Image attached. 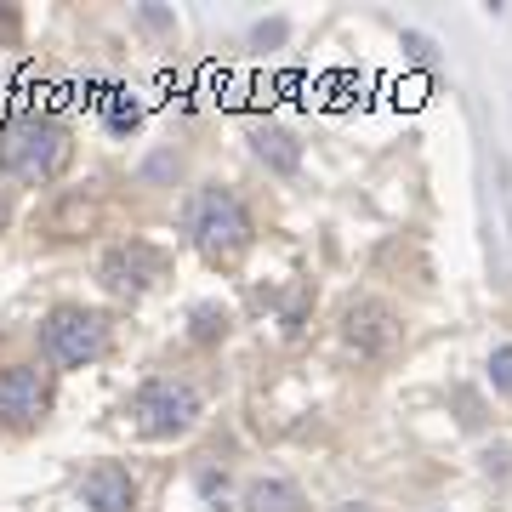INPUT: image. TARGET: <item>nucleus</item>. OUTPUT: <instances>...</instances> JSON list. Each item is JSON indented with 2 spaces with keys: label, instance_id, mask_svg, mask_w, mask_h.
Instances as JSON below:
<instances>
[{
  "label": "nucleus",
  "instance_id": "1",
  "mask_svg": "<svg viewBox=\"0 0 512 512\" xmlns=\"http://www.w3.org/2000/svg\"><path fill=\"white\" fill-rule=\"evenodd\" d=\"M69 165V131L52 114H12L0 126V171L18 183H52Z\"/></svg>",
  "mask_w": 512,
  "mask_h": 512
},
{
  "label": "nucleus",
  "instance_id": "2",
  "mask_svg": "<svg viewBox=\"0 0 512 512\" xmlns=\"http://www.w3.org/2000/svg\"><path fill=\"white\" fill-rule=\"evenodd\" d=\"M188 234H194L205 262H234L251 245V211L234 188H200L188 205Z\"/></svg>",
  "mask_w": 512,
  "mask_h": 512
},
{
  "label": "nucleus",
  "instance_id": "3",
  "mask_svg": "<svg viewBox=\"0 0 512 512\" xmlns=\"http://www.w3.org/2000/svg\"><path fill=\"white\" fill-rule=\"evenodd\" d=\"M40 348H46V359L63 370L74 365H92V359H103L109 353V319L92 308H74V302H63V308L46 313V325H40Z\"/></svg>",
  "mask_w": 512,
  "mask_h": 512
},
{
  "label": "nucleus",
  "instance_id": "4",
  "mask_svg": "<svg viewBox=\"0 0 512 512\" xmlns=\"http://www.w3.org/2000/svg\"><path fill=\"white\" fill-rule=\"evenodd\" d=\"M131 421L143 439H183L188 427L200 421V393L177 376H154V382L137 387L131 399Z\"/></svg>",
  "mask_w": 512,
  "mask_h": 512
},
{
  "label": "nucleus",
  "instance_id": "5",
  "mask_svg": "<svg viewBox=\"0 0 512 512\" xmlns=\"http://www.w3.org/2000/svg\"><path fill=\"white\" fill-rule=\"evenodd\" d=\"M52 410V376L40 365H12L0 370V427H12V433H29L40 427Z\"/></svg>",
  "mask_w": 512,
  "mask_h": 512
},
{
  "label": "nucleus",
  "instance_id": "6",
  "mask_svg": "<svg viewBox=\"0 0 512 512\" xmlns=\"http://www.w3.org/2000/svg\"><path fill=\"white\" fill-rule=\"evenodd\" d=\"M97 279L114 296H143V291H154V279H165V251L148 245V239H126V245H114L97 262Z\"/></svg>",
  "mask_w": 512,
  "mask_h": 512
},
{
  "label": "nucleus",
  "instance_id": "7",
  "mask_svg": "<svg viewBox=\"0 0 512 512\" xmlns=\"http://www.w3.org/2000/svg\"><path fill=\"white\" fill-rule=\"evenodd\" d=\"M342 336H348V348H359L365 359H382V353L399 348V313L387 308V302H348Z\"/></svg>",
  "mask_w": 512,
  "mask_h": 512
},
{
  "label": "nucleus",
  "instance_id": "8",
  "mask_svg": "<svg viewBox=\"0 0 512 512\" xmlns=\"http://www.w3.org/2000/svg\"><path fill=\"white\" fill-rule=\"evenodd\" d=\"M80 501L92 512H137V478L120 461H97L92 473L80 478Z\"/></svg>",
  "mask_w": 512,
  "mask_h": 512
},
{
  "label": "nucleus",
  "instance_id": "9",
  "mask_svg": "<svg viewBox=\"0 0 512 512\" xmlns=\"http://www.w3.org/2000/svg\"><path fill=\"white\" fill-rule=\"evenodd\" d=\"M251 148H256V160L268 165V171H279V177H296V165H302V143L285 126H256Z\"/></svg>",
  "mask_w": 512,
  "mask_h": 512
},
{
  "label": "nucleus",
  "instance_id": "10",
  "mask_svg": "<svg viewBox=\"0 0 512 512\" xmlns=\"http://www.w3.org/2000/svg\"><path fill=\"white\" fill-rule=\"evenodd\" d=\"M245 512H308V501L291 478H256L245 490Z\"/></svg>",
  "mask_w": 512,
  "mask_h": 512
},
{
  "label": "nucleus",
  "instance_id": "11",
  "mask_svg": "<svg viewBox=\"0 0 512 512\" xmlns=\"http://www.w3.org/2000/svg\"><path fill=\"white\" fill-rule=\"evenodd\" d=\"M222 330H228V313H222V308H211V302L194 308V342H217Z\"/></svg>",
  "mask_w": 512,
  "mask_h": 512
},
{
  "label": "nucleus",
  "instance_id": "12",
  "mask_svg": "<svg viewBox=\"0 0 512 512\" xmlns=\"http://www.w3.org/2000/svg\"><path fill=\"white\" fill-rule=\"evenodd\" d=\"M490 387L495 393H512V342L490 353Z\"/></svg>",
  "mask_w": 512,
  "mask_h": 512
},
{
  "label": "nucleus",
  "instance_id": "13",
  "mask_svg": "<svg viewBox=\"0 0 512 512\" xmlns=\"http://www.w3.org/2000/svg\"><path fill=\"white\" fill-rule=\"evenodd\" d=\"M256 46H279V40H285V23H256Z\"/></svg>",
  "mask_w": 512,
  "mask_h": 512
},
{
  "label": "nucleus",
  "instance_id": "14",
  "mask_svg": "<svg viewBox=\"0 0 512 512\" xmlns=\"http://www.w3.org/2000/svg\"><path fill=\"white\" fill-rule=\"evenodd\" d=\"M404 46H410L416 63H433V40H427V35H404Z\"/></svg>",
  "mask_w": 512,
  "mask_h": 512
},
{
  "label": "nucleus",
  "instance_id": "15",
  "mask_svg": "<svg viewBox=\"0 0 512 512\" xmlns=\"http://www.w3.org/2000/svg\"><path fill=\"white\" fill-rule=\"evenodd\" d=\"M0 40H18V12L12 6H0Z\"/></svg>",
  "mask_w": 512,
  "mask_h": 512
},
{
  "label": "nucleus",
  "instance_id": "16",
  "mask_svg": "<svg viewBox=\"0 0 512 512\" xmlns=\"http://www.w3.org/2000/svg\"><path fill=\"white\" fill-rule=\"evenodd\" d=\"M507 461H512L507 450H490V456H484V467H490V473H507Z\"/></svg>",
  "mask_w": 512,
  "mask_h": 512
},
{
  "label": "nucleus",
  "instance_id": "17",
  "mask_svg": "<svg viewBox=\"0 0 512 512\" xmlns=\"http://www.w3.org/2000/svg\"><path fill=\"white\" fill-rule=\"evenodd\" d=\"M336 512H376V507H365V501H342Z\"/></svg>",
  "mask_w": 512,
  "mask_h": 512
},
{
  "label": "nucleus",
  "instance_id": "18",
  "mask_svg": "<svg viewBox=\"0 0 512 512\" xmlns=\"http://www.w3.org/2000/svg\"><path fill=\"white\" fill-rule=\"evenodd\" d=\"M0 228H6V194H0Z\"/></svg>",
  "mask_w": 512,
  "mask_h": 512
}]
</instances>
